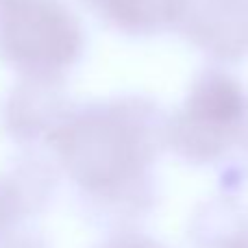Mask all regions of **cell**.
<instances>
[{
    "instance_id": "5",
    "label": "cell",
    "mask_w": 248,
    "mask_h": 248,
    "mask_svg": "<svg viewBox=\"0 0 248 248\" xmlns=\"http://www.w3.org/2000/svg\"><path fill=\"white\" fill-rule=\"evenodd\" d=\"M65 118L63 90L55 77H29L7 105V126L20 140H31L46 128L55 131Z\"/></svg>"
},
{
    "instance_id": "9",
    "label": "cell",
    "mask_w": 248,
    "mask_h": 248,
    "mask_svg": "<svg viewBox=\"0 0 248 248\" xmlns=\"http://www.w3.org/2000/svg\"><path fill=\"white\" fill-rule=\"evenodd\" d=\"M0 2H4V0H0Z\"/></svg>"
},
{
    "instance_id": "8",
    "label": "cell",
    "mask_w": 248,
    "mask_h": 248,
    "mask_svg": "<svg viewBox=\"0 0 248 248\" xmlns=\"http://www.w3.org/2000/svg\"><path fill=\"white\" fill-rule=\"evenodd\" d=\"M7 248H37V246H35V242H31V240H20V242H13V244L7 246Z\"/></svg>"
},
{
    "instance_id": "6",
    "label": "cell",
    "mask_w": 248,
    "mask_h": 248,
    "mask_svg": "<svg viewBox=\"0 0 248 248\" xmlns=\"http://www.w3.org/2000/svg\"><path fill=\"white\" fill-rule=\"evenodd\" d=\"M109 24L128 35H153L174 24L179 0H87Z\"/></svg>"
},
{
    "instance_id": "1",
    "label": "cell",
    "mask_w": 248,
    "mask_h": 248,
    "mask_svg": "<svg viewBox=\"0 0 248 248\" xmlns=\"http://www.w3.org/2000/svg\"><path fill=\"white\" fill-rule=\"evenodd\" d=\"M157 107L120 98L68 116L52 131V144L81 183H120L144 168L155 148Z\"/></svg>"
},
{
    "instance_id": "4",
    "label": "cell",
    "mask_w": 248,
    "mask_h": 248,
    "mask_svg": "<svg viewBox=\"0 0 248 248\" xmlns=\"http://www.w3.org/2000/svg\"><path fill=\"white\" fill-rule=\"evenodd\" d=\"M172 26L214 59L240 61L248 52V0H179Z\"/></svg>"
},
{
    "instance_id": "7",
    "label": "cell",
    "mask_w": 248,
    "mask_h": 248,
    "mask_svg": "<svg viewBox=\"0 0 248 248\" xmlns=\"http://www.w3.org/2000/svg\"><path fill=\"white\" fill-rule=\"evenodd\" d=\"M20 209L16 202V198H13L11 189H9L7 183H0V235H2V231L7 229V224L11 222L13 214Z\"/></svg>"
},
{
    "instance_id": "3",
    "label": "cell",
    "mask_w": 248,
    "mask_h": 248,
    "mask_svg": "<svg viewBox=\"0 0 248 248\" xmlns=\"http://www.w3.org/2000/svg\"><path fill=\"white\" fill-rule=\"evenodd\" d=\"M246 116V96L227 72L207 70L196 78L185 109L168 133L176 150L196 159L220 155L237 135Z\"/></svg>"
},
{
    "instance_id": "2",
    "label": "cell",
    "mask_w": 248,
    "mask_h": 248,
    "mask_svg": "<svg viewBox=\"0 0 248 248\" xmlns=\"http://www.w3.org/2000/svg\"><path fill=\"white\" fill-rule=\"evenodd\" d=\"M83 29L57 0L0 2V55L29 77H55L81 57Z\"/></svg>"
}]
</instances>
